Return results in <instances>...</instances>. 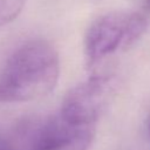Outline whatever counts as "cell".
I'll return each mask as SVG.
<instances>
[{"label":"cell","mask_w":150,"mask_h":150,"mask_svg":"<svg viewBox=\"0 0 150 150\" xmlns=\"http://www.w3.org/2000/svg\"><path fill=\"white\" fill-rule=\"evenodd\" d=\"M60 59L46 40H30L7 59L0 71V103H22L49 95L57 84Z\"/></svg>","instance_id":"6da1fadb"},{"label":"cell","mask_w":150,"mask_h":150,"mask_svg":"<svg viewBox=\"0 0 150 150\" xmlns=\"http://www.w3.org/2000/svg\"><path fill=\"white\" fill-rule=\"evenodd\" d=\"M145 18L135 12L114 11L100 15L87 29L84 54L88 64L132 46L145 32Z\"/></svg>","instance_id":"7a4b0ae2"},{"label":"cell","mask_w":150,"mask_h":150,"mask_svg":"<svg viewBox=\"0 0 150 150\" xmlns=\"http://www.w3.org/2000/svg\"><path fill=\"white\" fill-rule=\"evenodd\" d=\"M115 88L112 76L95 75L71 88L63 97L60 117L77 127H95Z\"/></svg>","instance_id":"3957f363"},{"label":"cell","mask_w":150,"mask_h":150,"mask_svg":"<svg viewBox=\"0 0 150 150\" xmlns=\"http://www.w3.org/2000/svg\"><path fill=\"white\" fill-rule=\"evenodd\" d=\"M95 138V127H77L61 117L52 121L32 150H88Z\"/></svg>","instance_id":"277c9868"},{"label":"cell","mask_w":150,"mask_h":150,"mask_svg":"<svg viewBox=\"0 0 150 150\" xmlns=\"http://www.w3.org/2000/svg\"><path fill=\"white\" fill-rule=\"evenodd\" d=\"M25 4L26 0H0V27L15 20Z\"/></svg>","instance_id":"5b68a950"},{"label":"cell","mask_w":150,"mask_h":150,"mask_svg":"<svg viewBox=\"0 0 150 150\" xmlns=\"http://www.w3.org/2000/svg\"><path fill=\"white\" fill-rule=\"evenodd\" d=\"M0 150H11V148L6 144V143H4V142H0Z\"/></svg>","instance_id":"8992f818"},{"label":"cell","mask_w":150,"mask_h":150,"mask_svg":"<svg viewBox=\"0 0 150 150\" xmlns=\"http://www.w3.org/2000/svg\"><path fill=\"white\" fill-rule=\"evenodd\" d=\"M148 6L150 7V0H148Z\"/></svg>","instance_id":"52a82bcc"},{"label":"cell","mask_w":150,"mask_h":150,"mask_svg":"<svg viewBox=\"0 0 150 150\" xmlns=\"http://www.w3.org/2000/svg\"><path fill=\"white\" fill-rule=\"evenodd\" d=\"M149 129H150V128H149Z\"/></svg>","instance_id":"ba28073f"}]
</instances>
